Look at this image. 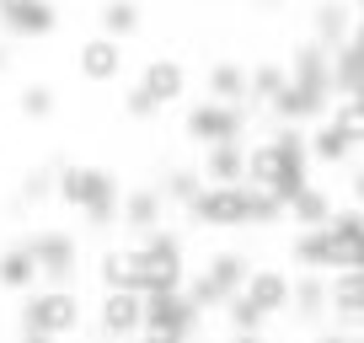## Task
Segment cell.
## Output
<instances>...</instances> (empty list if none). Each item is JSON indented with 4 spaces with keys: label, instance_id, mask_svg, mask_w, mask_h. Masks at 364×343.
<instances>
[{
    "label": "cell",
    "instance_id": "cell-1",
    "mask_svg": "<svg viewBox=\"0 0 364 343\" xmlns=\"http://www.w3.org/2000/svg\"><path fill=\"white\" fill-rule=\"evenodd\" d=\"M54 199L91 220V226H113L118 220V204H124V188L107 167H91V161H75L54 177Z\"/></svg>",
    "mask_w": 364,
    "mask_h": 343
},
{
    "label": "cell",
    "instance_id": "cell-2",
    "mask_svg": "<svg viewBox=\"0 0 364 343\" xmlns=\"http://www.w3.org/2000/svg\"><path fill=\"white\" fill-rule=\"evenodd\" d=\"M134 252V290L139 295H161V290L188 285V263H182V236L177 231H150Z\"/></svg>",
    "mask_w": 364,
    "mask_h": 343
},
{
    "label": "cell",
    "instance_id": "cell-3",
    "mask_svg": "<svg viewBox=\"0 0 364 343\" xmlns=\"http://www.w3.org/2000/svg\"><path fill=\"white\" fill-rule=\"evenodd\" d=\"M86 322V306H80V290H27L22 300V332H43V338H70Z\"/></svg>",
    "mask_w": 364,
    "mask_h": 343
},
{
    "label": "cell",
    "instance_id": "cell-4",
    "mask_svg": "<svg viewBox=\"0 0 364 343\" xmlns=\"http://www.w3.org/2000/svg\"><path fill=\"white\" fill-rule=\"evenodd\" d=\"M247 274H252V263L241 252H215V258L182 285V295L193 300L198 317H204V311H215V306H230V300L241 295V285H247Z\"/></svg>",
    "mask_w": 364,
    "mask_h": 343
},
{
    "label": "cell",
    "instance_id": "cell-5",
    "mask_svg": "<svg viewBox=\"0 0 364 343\" xmlns=\"http://www.w3.org/2000/svg\"><path fill=\"white\" fill-rule=\"evenodd\" d=\"M22 247L33 252L38 285H43V290H75V274H80V247H75V236H65V231H27Z\"/></svg>",
    "mask_w": 364,
    "mask_h": 343
},
{
    "label": "cell",
    "instance_id": "cell-6",
    "mask_svg": "<svg viewBox=\"0 0 364 343\" xmlns=\"http://www.w3.org/2000/svg\"><path fill=\"white\" fill-rule=\"evenodd\" d=\"M182 129H188V139L193 145H236L241 134H247V107H230V102H193L188 107V118H182Z\"/></svg>",
    "mask_w": 364,
    "mask_h": 343
},
{
    "label": "cell",
    "instance_id": "cell-7",
    "mask_svg": "<svg viewBox=\"0 0 364 343\" xmlns=\"http://www.w3.org/2000/svg\"><path fill=\"white\" fill-rule=\"evenodd\" d=\"M188 220L204 226V231L247 226V183H241V188H198V199L188 204Z\"/></svg>",
    "mask_w": 364,
    "mask_h": 343
},
{
    "label": "cell",
    "instance_id": "cell-8",
    "mask_svg": "<svg viewBox=\"0 0 364 343\" xmlns=\"http://www.w3.org/2000/svg\"><path fill=\"white\" fill-rule=\"evenodd\" d=\"M97 327L113 343L139 338V332H145V295H134V290H102V300H97Z\"/></svg>",
    "mask_w": 364,
    "mask_h": 343
},
{
    "label": "cell",
    "instance_id": "cell-9",
    "mask_svg": "<svg viewBox=\"0 0 364 343\" xmlns=\"http://www.w3.org/2000/svg\"><path fill=\"white\" fill-rule=\"evenodd\" d=\"M198 327V306L182 290H161L145 295V332H171V338H193Z\"/></svg>",
    "mask_w": 364,
    "mask_h": 343
},
{
    "label": "cell",
    "instance_id": "cell-10",
    "mask_svg": "<svg viewBox=\"0 0 364 343\" xmlns=\"http://www.w3.org/2000/svg\"><path fill=\"white\" fill-rule=\"evenodd\" d=\"M327 241H332V274H348V268H359V252H364V209H359V204L332 209Z\"/></svg>",
    "mask_w": 364,
    "mask_h": 343
},
{
    "label": "cell",
    "instance_id": "cell-11",
    "mask_svg": "<svg viewBox=\"0 0 364 343\" xmlns=\"http://www.w3.org/2000/svg\"><path fill=\"white\" fill-rule=\"evenodd\" d=\"M75 75L91 80V86H107V80L124 75V43H113V38H86V43H75Z\"/></svg>",
    "mask_w": 364,
    "mask_h": 343
},
{
    "label": "cell",
    "instance_id": "cell-12",
    "mask_svg": "<svg viewBox=\"0 0 364 343\" xmlns=\"http://www.w3.org/2000/svg\"><path fill=\"white\" fill-rule=\"evenodd\" d=\"M327 311L338 322V332L364 327V274H327Z\"/></svg>",
    "mask_w": 364,
    "mask_h": 343
},
{
    "label": "cell",
    "instance_id": "cell-13",
    "mask_svg": "<svg viewBox=\"0 0 364 343\" xmlns=\"http://www.w3.org/2000/svg\"><path fill=\"white\" fill-rule=\"evenodd\" d=\"M273 113H279V124H321V118L332 113V97L327 92H306V86H295V80H284V92L273 97Z\"/></svg>",
    "mask_w": 364,
    "mask_h": 343
},
{
    "label": "cell",
    "instance_id": "cell-14",
    "mask_svg": "<svg viewBox=\"0 0 364 343\" xmlns=\"http://www.w3.org/2000/svg\"><path fill=\"white\" fill-rule=\"evenodd\" d=\"M241 300L247 306H257L262 317H279V311H289V274L284 268H252L247 285H241Z\"/></svg>",
    "mask_w": 364,
    "mask_h": 343
},
{
    "label": "cell",
    "instance_id": "cell-15",
    "mask_svg": "<svg viewBox=\"0 0 364 343\" xmlns=\"http://www.w3.org/2000/svg\"><path fill=\"white\" fill-rule=\"evenodd\" d=\"M295 167H311V161H289L284 150L273 145V139H262V145L247 150V188H262V194H273V188L284 183V172Z\"/></svg>",
    "mask_w": 364,
    "mask_h": 343
},
{
    "label": "cell",
    "instance_id": "cell-16",
    "mask_svg": "<svg viewBox=\"0 0 364 343\" xmlns=\"http://www.w3.org/2000/svg\"><path fill=\"white\" fill-rule=\"evenodd\" d=\"M289 80L306 86V92H327L332 97V54L316 43V38H306V43L289 54Z\"/></svg>",
    "mask_w": 364,
    "mask_h": 343
},
{
    "label": "cell",
    "instance_id": "cell-17",
    "mask_svg": "<svg viewBox=\"0 0 364 343\" xmlns=\"http://www.w3.org/2000/svg\"><path fill=\"white\" fill-rule=\"evenodd\" d=\"M198 177H209L204 188H241L247 183V145H241V139L236 145H209Z\"/></svg>",
    "mask_w": 364,
    "mask_h": 343
},
{
    "label": "cell",
    "instance_id": "cell-18",
    "mask_svg": "<svg viewBox=\"0 0 364 343\" xmlns=\"http://www.w3.org/2000/svg\"><path fill=\"white\" fill-rule=\"evenodd\" d=\"M139 86H145L150 97H156L161 107H171L182 92H188V70H182V59H171V54H156L145 65V75H139Z\"/></svg>",
    "mask_w": 364,
    "mask_h": 343
},
{
    "label": "cell",
    "instance_id": "cell-19",
    "mask_svg": "<svg viewBox=\"0 0 364 343\" xmlns=\"http://www.w3.org/2000/svg\"><path fill=\"white\" fill-rule=\"evenodd\" d=\"M161 209H166L161 188H134V194H124V204H118V220H124L129 231H139V236H150V231H161Z\"/></svg>",
    "mask_w": 364,
    "mask_h": 343
},
{
    "label": "cell",
    "instance_id": "cell-20",
    "mask_svg": "<svg viewBox=\"0 0 364 343\" xmlns=\"http://www.w3.org/2000/svg\"><path fill=\"white\" fill-rule=\"evenodd\" d=\"M54 27H59V6H54V0H33L27 11L6 16V22H0V33L16 38V43H27V38H48Z\"/></svg>",
    "mask_w": 364,
    "mask_h": 343
},
{
    "label": "cell",
    "instance_id": "cell-21",
    "mask_svg": "<svg viewBox=\"0 0 364 343\" xmlns=\"http://www.w3.org/2000/svg\"><path fill=\"white\" fill-rule=\"evenodd\" d=\"M289 263H300V274H332V241H327V226L321 231H295L289 241Z\"/></svg>",
    "mask_w": 364,
    "mask_h": 343
},
{
    "label": "cell",
    "instance_id": "cell-22",
    "mask_svg": "<svg viewBox=\"0 0 364 343\" xmlns=\"http://www.w3.org/2000/svg\"><path fill=\"white\" fill-rule=\"evenodd\" d=\"M311 33H316V43L327 48H343L353 33V6H343V0H327V6H316V16H311Z\"/></svg>",
    "mask_w": 364,
    "mask_h": 343
},
{
    "label": "cell",
    "instance_id": "cell-23",
    "mask_svg": "<svg viewBox=\"0 0 364 343\" xmlns=\"http://www.w3.org/2000/svg\"><path fill=\"white\" fill-rule=\"evenodd\" d=\"M284 215L295 220V231H321V226L332 220V194H327V188H316V183H311L306 194H295V199L284 204Z\"/></svg>",
    "mask_w": 364,
    "mask_h": 343
},
{
    "label": "cell",
    "instance_id": "cell-24",
    "mask_svg": "<svg viewBox=\"0 0 364 343\" xmlns=\"http://www.w3.org/2000/svg\"><path fill=\"white\" fill-rule=\"evenodd\" d=\"M0 290H11V295H27V290H38V263H33V252H27L22 241L0 252Z\"/></svg>",
    "mask_w": 364,
    "mask_h": 343
},
{
    "label": "cell",
    "instance_id": "cell-25",
    "mask_svg": "<svg viewBox=\"0 0 364 343\" xmlns=\"http://www.w3.org/2000/svg\"><path fill=\"white\" fill-rule=\"evenodd\" d=\"M289 311L306 317V322L327 317V279L321 274H295L289 279Z\"/></svg>",
    "mask_w": 364,
    "mask_h": 343
},
{
    "label": "cell",
    "instance_id": "cell-26",
    "mask_svg": "<svg viewBox=\"0 0 364 343\" xmlns=\"http://www.w3.org/2000/svg\"><path fill=\"white\" fill-rule=\"evenodd\" d=\"M204 86H209V102L241 107V97H247V65H230V59H220V65H209Z\"/></svg>",
    "mask_w": 364,
    "mask_h": 343
},
{
    "label": "cell",
    "instance_id": "cell-27",
    "mask_svg": "<svg viewBox=\"0 0 364 343\" xmlns=\"http://www.w3.org/2000/svg\"><path fill=\"white\" fill-rule=\"evenodd\" d=\"M348 156H353V139L343 134L332 118H321V124L311 129V161H321V167H343Z\"/></svg>",
    "mask_w": 364,
    "mask_h": 343
},
{
    "label": "cell",
    "instance_id": "cell-28",
    "mask_svg": "<svg viewBox=\"0 0 364 343\" xmlns=\"http://www.w3.org/2000/svg\"><path fill=\"white\" fill-rule=\"evenodd\" d=\"M97 22H102V38L124 43V38H134V33H139V22H145V16H139V0H107Z\"/></svg>",
    "mask_w": 364,
    "mask_h": 343
},
{
    "label": "cell",
    "instance_id": "cell-29",
    "mask_svg": "<svg viewBox=\"0 0 364 343\" xmlns=\"http://www.w3.org/2000/svg\"><path fill=\"white\" fill-rule=\"evenodd\" d=\"M97 279H102V290H134V252L129 247H107L102 263H97Z\"/></svg>",
    "mask_w": 364,
    "mask_h": 343
},
{
    "label": "cell",
    "instance_id": "cell-30",
    "mask_svg": "<svg viewBox=\"0 0 364 343\" xmlns=\"http://www.w3.org/2000/svg\"><path fill=\"white\" fill-rule=\"evenodd\" d=\"M364 86V54L359 48H332V92H343V97H353Z\"/></svg>",
    "mask_w": 364,
    "mask_h": 343
},
{
    "label": "cell",
    "instance_id": "cell-31",
    "mask_svg": "<svg viewBox=\"0 0 364 343\" xmlns=\"http://www.w3.org/2000/svg\"><path fill=\"white\" fill-rule=\"evenodd\" d=\"M16 107H22V118H33V124H43V118H54V86L48 80H27L22 92H16Z\"/></svg>",
    "mask_w": 364,
    "mask_h": 343
},
{
    "label": "cell",
    "instance_id": "cell-32",
    "mask_svg": "<svg viewBox=\"0 0 364 343\" xmlns=\"http://www.w3.org/2000/svg\"><path fill=\"white\" fill-rule=\"evenodd\" d=\"M284 80H289L284 65H257V70H247V97L252 102H273V97L284 92Z\"/></svg>",
    "mask_w": 364,
    "mask_h": 343
},
{
    "label": "cell",
    "instance_id": "cell-33",
    "mask_svg": "<svg viewBox=\"0 0 364 343\" xmlns=\"http://www.w3.org/2000/svg\"><path fill=\"white\" fill-rule=\"evenodd\" d=\"M198 188H204V177H198L193 167H177V172L166 177V188H161V199H171V204H182V209H188V204L198 199Z\"/></svg>",
    "mask_w": 364,
    "mask_h": 343
},
{
    "label": "cell",
    "instance_id": "cell-34",
    "mask_svg": "<svg viewBox=\"0 0 364 343\" xmlns=\"http://www.w3.org/2000/svg\"><path fill=\"white\" fill-rule=\"evenodd\" d=\"M327 118H332V124H338L343 134L353 139V145H364V107H359V102H348V97H338Z\"/></svg>",
    "mask_w": 364,
    "mask_h": 343
},
{
    "label": "cell",
    "instance_id": "cell-35",
    "mask_svg": "<svg viewBox=\"0 0 364 343\" xmlns=\"http://www.w3.org/2000/svg\"><path fill=\"white\" fill-rule=\"evenodd\" d=\"M284 215V204L273 194H262V188H247V226H273V220Z\"/></svg>",
    "mask_w": 364,
    "mask_h": 343
},
{
    "label": "cell",
    "instance_id": "cell-36",
    "mask_svg": "<svg viewBox=\"0 0 364 343\" xmlns=\"http://www.w3.org/2000/svg\"><path fill=\"white\" fill-rule=\"evenodd\" d=\"M156 113H161V102L145 92V86H129V92H124V118H134V124H150Z\"/></svg>",
    "mask_w": 364,
    "mask_h": 343
},
{
    "label": "cell",
    "instance_id": "cell-37",
    "mask_svg": "<svg viewBox=\"0 0 364 343\" xmlns=\"http://www.w3.org/2000/svg\"><path fill=\"white\" fill-rule=\"evenodd\" d=\"M225 317H230V332H262V322H268V317H262V311L257 306H247V300H230V306H225Z\"/></svg>",
    "mask_w": 364,
    "mask_h": 343
},
{
    "label": "cell",
    "instance_id": "cell-38",
    "mask_svg": "<svg viewBox=\"0 0 364 343\" xmlns=\"http://www.w3.org/2000/svg\"><path fill=\"white\" fill-rule=\"evenodd\" d=\"M22 199H27V204H43V199H54V172H43V167L27 172V177H22Z\"/></svg>",
    "mask_w": 364,
    "mask_h": 343
},
{
    "label": "cell",
    "instance_id": "cell-39",
    "mask_svg": "<svg viewBox=\"0 0 364 343\" xmlns=\"http://www.w3.org/2000/svg\"><path fill=\"white\" fill-rule=\"evenodd\" d=\"M27 6H33V0H0V22H6V16H16V11H27Z\"/></svg>",
    "mask_w": 364,
    "mask_h": 343
},
{
    "label": "cell",
    "instance_id": "cell-40",
    "mask_svg": "<svg viewBox=\"0 0 364 343\" xmlns=\"http://www.w3.org/2000/svg\"><path fill=\"white\" fill-rule=\"evenodd\" d=\"M139 343H188V338H171V332H139Z\"/></svg>",
    "mask_w": 364,
    "mask_h": 343
},
{
    "label": "cell",
    "instance_id": "cell-41",
    "mask_svg": "<svg viewBox=\"0 0 364 343\" xmlns=\"http://www.w3.org/2000/svg\"><path fill=\"white\" fill-rule=\"evenodd\" d=\"M348 48H359V54H364V16L353 22V33H348Z\"/></svg>",
    "mask_w": 364,
    "mask_h": 343
},
{
    "label": "cell",
    "instance_id": "cell-42",
    "mask_svg": "<svg viewBox=\"0 0 364 343\" xmlns=\"http://www.w3.org/2000/svg\"><path fill=\"white\" fill-rule=\"evenodd\" d=\"M353 204H359V209H364V167H359V172H353Z\"/></svg>",
    "mask_w": 364,
    "mask_h": 343
},
{
    "label": "cell",
    "instance_id": "cell-43",
    "mask_svg": "<svg viewBox=\"0 0 364 343\" xmlns=\"http://www.w3.org/2000/svg\"><path fill=\"white\" fill-rule=\"evenodd\" d=\"M230 343H268L262 332H230Z\"/></svg>",
    "mask_w": 364,
    "mask_h": 343
},
{
    "label": "cell",
    "instance_id": "cell-44",
    "mask_svg": "<svg viewBox=\"0 0 364 343\" xmlns=\"http://www.w3.org/2000/svg\"><path fill=\"white\" fill-rule=\"evenodd\" d=\"M316 343H353V332H321Z\"/></svg>",
    "mask_w": 364,
    "mask_h": 343
},
{
    "label": "cell",
    "instance_id": "cell-45",
    "mask_svg": "<svg viewBox=\"0 0 364 343\" xmlns=\"http://www.w3.org/2000/svg\"><path fill=\"white\" fill-rule=\"evenodd\" d=\"M22 343H54V338H43V332H22Z\"/></svg>",
    "mask_w": 364,
    "mask_h": 343
},
{
    "label": "cell",
    "instance_id": "cell-46",
    "mask_svg": "<svg viewBox=\"0 0 364 343\" xmlns=\"http://www.w3.org/2000/svg\"><path fill=\"white\" fill-rule=\"evenodd\" d=\"M348 6H353V11H359V16H364V0H348Z\"/></svg>",
    "mask_w": 364,
    "mask_h": 343
},
{
    "label": "cell",
    "instance_id": "cell-47",
    "mask_svg": "<svg viewBox=\"0 0 364 343\" xmlns=\"http://www.w3.org/2000/svg\"><path fill=\"white\" fill-rule=\"evenodd\" d=\"M353 274H364V252H359V268H353Z\"/></svg>",
    "mask_w": 364,
    "mask_h": 343
},
{
    "label": "cell",
    "instance_id": "cell-48",
    "mask_svg": "<svg viewBox=\"0 0 364 343\" xmlns=\"http://www.w3.org/2000/svg\"><path fill=\"white\" fill-rule=\"evenodd\" d=\"M262 6H273V0H262Z\"/></svg>",
    "mask_w": 364,
    "mask_h": 343
},
{
    "label": "cell",
    "instance_id": "cell-49",
    "mask_svg": "<svg viewBox=\"0 0 364 343\" xmlns=\"http://www.w3.org/2000/svg\"><path fill=\"white\" fill-rule=\"evenodd\" d=\"M353 343H364V338H353Z\"/></svg>",
    "mask_w": 364,
    "mask_h": 343
}]
</instances>
